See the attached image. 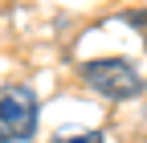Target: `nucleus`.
Listing matches in <instances>:
<instances>
[{
  "instance_id": "nucleus-1",
  "label": "nucleus",
  "mask_w": 147,
  "mask_h": 143,
  "mask_svg": "<svg viewBox=\"0 0 147 143\" xmlns=\"http://www.w3.org/2000/svg\"><path fill=\"white\" fill-rule=\"evenodd\" d=\"M37 131V98L29 86L0 90V143H21Z\"/></svg>"
},
{
  "instance_id": "nucleus-3",
  "label": "nucleus",
  "mask_w": 147,
  "mask_h": 143,
  "mask_svg": "<svg viewBox=\"0 0 147 143\" xmlns=\"http://www.w3.org/2000/svg\"><path fill=\"white\" fill-rule=\"evenodd\" d=\"M53 143H102L98 131H90V135H74V139H53Z\"/></svg>"
},
{
  "instance_id": "nucleus-2",
  "label": "nucleus",
  "mask_w": 147,
  "mask_h": 143,
  "mask_svg": "<svg viewBox=\"0 0 147 143\" xmlns=\"http://www.w3.org/2000/svg\"><path fill=\"white\" fill-rule=\"evenodd\" d=\"M82 78L90 82V90H98L102 98H135L143 90V78L135 74L127 61L119 57H102V61H86Z\"/></svg>"
}]
</instances>
